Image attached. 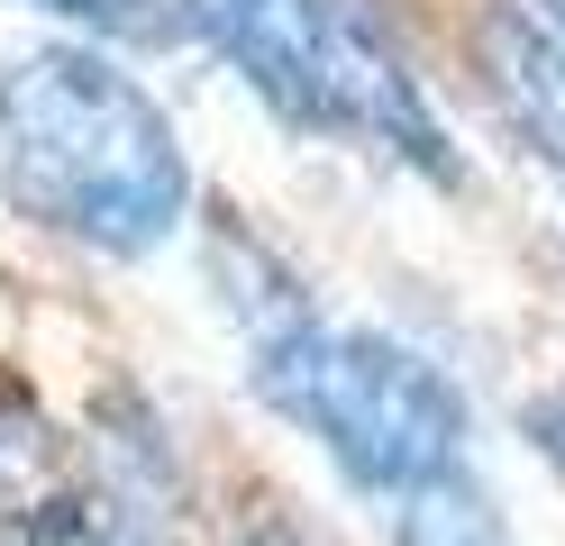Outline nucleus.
Segmentation results:
<instances>
[{"label":"nucleus","instance_id":"f03ea898","mask_svg":"<svg viewBox=\"0 0 565 546\" xmlns=\"http://www.w3.org/2000/svg\"><path fill=\"white\" fill-rule=\"evenodd\" d=\"M164 10L292 137H347L365 156L411 164L438 192L466 182V156H456L447 119L429 109L411 55L393 46V28L365 0H164Z\"/></svg>","mask_w":565,"mask_h":546},{"label":"nucleus","instance_id":"423d86ee","mask_svg":"<svg viewBox=\"0 0 565 546\" xmlns=\"http://www.w3.org/2000/svg\"><path fill=\"white\" fill-rule=\"evenodd\" d=\"M28 10L83 19V28H100V36H156V28H173L164 0H28Z\"/></svg>","mask_w":565,"mask_h":546},{"label":"nucleus","instance_id":"0eeeda50","mask_svg":"<svg viewBox=\"0 0 565 546\" xmlns=\"http://www.w3.org/2000/svg\"><path fill=\"white\" fill-rule=\"evenodd\" d=\"M19 546H119V537L100 528L83 501H38V510L19 520Z\"/></svg>","mask_w":565,"mask_h":546},{"label":"nucleus","instance_id":"f257e3e1","mask_svg":"<svg viewBox=\"0 0 565 546\" xmlns=\"http://www.w3.org/2000/svg\"><path fill=\"white\" fill-rule=\"evenodd\" d=\"M0 201L92 255H156L192 210L183 137L92 46L0 64Z\"/></svg>","mask_w":565,"mask_h":546},{"label":"nucleus","instance_id":"6e6552de","mask_svg":"<svg viewBox=\"0 0 565 546\" xmlns=\"http://www.w3.org/2000/svg\"><path fill=\"white\" fill-rule=\"evenodd\" d=\"M520 437H529V456H539L556 483H565V383H547V392L520 410Z\"/></svg>","mask_w":565,"mask_h":546},{"label":"nucleus","instance_id":"20e7f679","mask_svg":"<svg viewBox=\"0 0 565 546\" xmlns=\"http://www.w3.org/2000/svg\"><path fill=\"white\" fill-rule=\"evenodd\" d=\"M475 64H483V92L511 119V137L565 192V46L520 10V0H502V10H483V28H475Z\"/></svg>","mask_w":565,"mask_h":546},{"label":"nucleus","instance_id":"39448f33","mask_svg":"<svg viewBox=\"0 0 565 546\" xmlns=\"http://www.w3.org/2000/svg\"><path fill=\"white\" fill-rule=\"evenodd\" d=\"M402 528L393 546H502V510H492L483 483H466V473H438V483L402 492Z\"/></svg>","mask_w":565,"mask_h":546},{"label":"nucleus","instance_id":"1a4fd4ad","mask_svg":"<svg viewBox=\"0 0 565 546\" xmlns=\"http://www.w3.org/2000/svg\"><path fill=\"white\" fill-rule=\"evenodd\" d=\"M19 456H28V400H19V392H0V473H10Z\"/></svg>","mask_w":565,"mask_h":546},{"label":"nucleus","instance_id":"7ed1b4c3","mask_svg":"<svg viewBox=\"0 0 565 546\" xmlns=\"http://www.w3.org/2000/svg\"><path fill=\"white\" fill-rule=\"evenodd\" d=\"M256 400L320 437L356 492H419L466 456V400L438 364L383 328H329L320 310L256 338Z\"/></svg>","mask_w":565,"mask_h":546},{"label":"nucleus","instance_id":"9d476101","mask_svg":"<svg viewBox=\"0 0 565 546\" xmlns=\"http://www.w3.org/2000/svg\"><path fill=\"white\" fill-rule=\"evenodd\" d=\"M237 546H320V537H301V528H292V520H265V528H246V537H237Z\"/></svg>","mask_w":565,"mask_h":546},{"label":"nucleus","instance_id":"9b49d317","mask_svg":"<svg viewBox=\"0 0 565 546\" xmlns=\"http://www.w3.org/2000/svg\"><path fill=\"white\" fill-rule=\"evenodd\" d=\"M529 19H539V28L556 36V46H565V0H539V10H529Z\"/></svg>","mask_w":565,"mask_h":546}]
</instances>
